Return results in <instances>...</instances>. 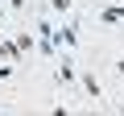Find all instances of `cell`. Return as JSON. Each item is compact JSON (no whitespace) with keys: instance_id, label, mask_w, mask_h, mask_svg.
<instances>
[{"instance_id":"obj_8","label":"cell","mask_w":124,"mask_h":116,"mask_svg":"<svg viewBox=\"0 0 124 116\" xmlns=\"http://www.w3.org/2000/svg\"><path fill=\"white\" fill-rule=\"evenodd\" d=\"M46 8H50L54 17H66V13H70V0H46Z\"/></svg>"},{"instance_id":"obj_9","label":"cell","mask_w":124,"mask_h":116,"mask_svg":"<svg viewBox=\"0 0 124 116\" xmlns=\"http://www.w3.org/2000/svg\"><path fill=\"white\" fill-rule=\"evenodd\" d=\"M8 8H13V17H25V0H8Z\"/></svg>"},{"instance_id":"obj_5","label":"cell","mask_w":124,"mask_h":116,"mask_svg":"<svg viewBox=\"0 0 124 116\" xmlns=\"http://www.w3.org/2000/svg\"><path fill=\"white\" fill-rule=\"evenodd\" d=\"M79 87H83V95H87V99H99V95H103V87H99L95 71H79Z\"/></svg>"},{"instance_id":"obj_4","label":"cell","mask_w":124,"mask_h":116,"mask_svg":"<svg viewBox=\"0 0 124 116\" xmlns=\"http://www.w3.org/2000/svg\"><path fill=\"white\" fill-rule=\"evenodd\" d=\"M95 21H99V25H108V29H116V25H124V4L116 0V4H108V8H99V13H95Z\"/></svg>"},{"instance_id":"obj_11","label":"cell","mask_w":124,"mask_h":116,"mask_svg":"<svg viewBox=\"0 0 124 116\" xmlns=\"http://www.w3.org/2000/svg\"><path fill=\"white\" fill-rule=\"evenodd\" d=\"M0 25H4V17H0Z\"/></svg>"},{"instance_id":"obj_6","label":"cell","mask_w":124,"mask_h":116,"mask_svg":"<svg viewBox=\"0 0 124 116\" xmlns=\"http://www.w3.org/2000/svg\"><path fill=\"white\" fill-rule=\"evenodd\" d=\"M17 58H21L17 37H0V62H17Z\"/></svg>"},{"instance_id":"obj_10","label":"cell","mask_w":124,"mask_h":116,"mask_svg":"<svg viewBox=\"0 0 124 116\" xmlns=\"http://www.w3.org/2000/svg\"><path fill=\"white\" fill-rule=\"evenodd\" d=\"M116 75H120V79H124V58H116Z\"/></svg>"},{"instance_id":"obj_1","label":"cell","mask_w":124,"mask_h":116,"mask_svg":"<svg viewBox=\"0 0 124 116\" xmlns=\"http://www.w3.org/2000/svg\"><path fill=\"white\" fill-rule=\"evenodd\" d=\"M33 29H37V54H41V58H58V41H54V21H50V13H41V17L33 21Z\"/></svg>"},{"instance_id":"obj_12","label":"cell","mask_w":124,"mask_h":116,"mask_svg":"<svg viewBox=\"0 0 124 116\" xmlns=\"http://www.w3.org/2000/svg\"><path fill=\"white\" fill-rule=\"evenodd\" d=\"M120 4H124V0H120Z\"/></svg>"},{"instance_id":"obj_2","label":"cell","mask_w":124,"mask_h":116,"mask_svg":"<svg viewBox=\"0 0 124 116\" xmlns=\"http://www.w3.org/2000/svg\"><path fill=\"white\" fill-rule=\"evenodd\" d=\"M54 41H58V50L66 46V50H79V17H62V25H54Z\"/></svg>"},{"instance_id":"obj_7","label":"cell","mask_w":124,"mask_h":116,"mask_svg":"<svg viewBox=\"0 0 124 116\" xmlns=\"http://www.w3.org/2000/svg\"><path fill=\"white\" fill-rule=\"evenodd\" d=\"M17 46H21V54H29V50H37V33H17Z\"/></svg>"},{"instance_id":"obj_3","label":"cell","mask_w":124,"mask_h":116,"mask_svg":"<svg viewBox=\"0 0 124 116\" xmlns=\"http://www.w3.org/2000/svg\"><path fill=\"white\" fill-rule=\"evenodd\" d=\"M54 83H58V87H75V83H79V71H75V62H70V50H66V46H62V62H58Z\"/></svg>"}]
</instances>
